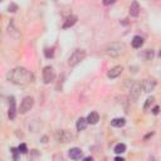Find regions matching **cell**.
<instances>
[{
	"mask_svg": "<svg viewBox=\"0 0 161 161\" xmlns=\"http://www.w3.org/2000/svg\"><path fill=\"white\" fill-rule=\"evenodd\" d=\"M8 78L11 83L14 84H20V86H24V84H28L30 82H33V74L24 67H16L14 68L9 74H8Z\"/></svg>",
	"mask_w": 161,
	"mask_h": 161,
	"instance_id": "cell-1",
	"label": "cell"
},
{
	"mask_svg": "<svg viewBox=\"0 0 161 161\" xmlns=\"http://www.w3.org/2000/svg\"><path fill=\"white\" fill-rule=\"evenodd\" d=\"M125 49H126V47L123 43H118V42L111 43L106 47V54L109 57H118V55L123 54Z\"/></svg>",
	"mask_w": 161,
	"mask_h": 161,
	"instance_id": "cell-2",
	"label": "cell"
},
{
	"mask_svg": "<svg viewBox=\"0 0 161 161\" xmlns=\"http://www.w3.org/2000/svg\"><path fill=\"white\" fill-rule=\"evenodd\" d=\"M86 58V50H83V49H75L70 55H69V58H68V64L70 65V67H74V65H77L80 60H83Z\"/></svg>",
	"mask_w": 161,
	"mask_h": 161,
	"instance_id": "cell-3",
	"label": "cell"
},
{
	"mask_svg": "<svg viewBox=\"0 0 161 161\" xmlns=\"http://www.w3.org/2000/svg\"><path fill=\"white\" fill-rule=\"evenodd\" d=\"M33 104H34V99H33V97H30V96L24 97V98H23V101H21V103H20L19 112H20L21 114L26 113L28 111H30V109H31Z\"/></svg>",
	"mask_w": 161,
	"mask_h": 161,
	"instance_id": "cell-4",
	"label": "cell"
},
{
	"mask_svg": "<svg viewBox=\"0 0 161 161\" xmlns=\"http://www.w3.org/2000/svg\"><path fill=\"white\" fill-rule=\"evenodd\" d=\"M54 77H55V73H54L53 67H50V65L44 67V69H43V80H44V83L48 84V83L53 82Z\"/></svg>",
	"mask_w": 161,
	"mask_h": 161,
	"instance_id": "cell-5",
	"label": "cell"
},
{
	"mask_svg": "<svg viewBox=\"0 0 161 161\" xmlns=\"http://www.w3.org/2000/svg\"><path fill=\"white\" fill-rule=\"evenodd\" d=\"M55 138L58 142H62V143H65V142H69L72 140V135L67 131V130H60L55 133Z\"/></svg>",
	"mask_w": 161,
	"mask_h": 161,
	"instance_id": "cell-6",
	"label": "cell"
},
{
	"mask_svg": "<svg viewBox=\"0 0 161 161\" xmlns=\"http://www.w3.org/2000/svg\"><path fill=\"white\" fill-rule=\"evenodd\" d=\"M141 87H142V89H143V92H146V93H148V92H151V91H153L155 89V87H156V80L155 79H150V78H147V79H145L142 83H141Z\"/></svg>",
	"mask_w": 161,
	"mask_h": 161,
	"instance_id": "cell-7",
	"label": "cell"
},
{
	"mask_svg": "<svg viewBox=\"0 0 161 161\" xmlns=\"http://www.w3.org/2000/svg\"><path fill=\"white\" fill-rule=\"evenodd\" d=\"M141 84L140 83H135L132 87H131V91H130V99H132V101H135V99H137L138 98V96H140V93H141Z\"/></svg>",
	"mask_w": 161,
	"mask_h": 161,
	"instance_id": "cell-8",
	"label": "cell"
},
{
	"mask_svg": "<svg viewBox=\"0 0 161 161\" xmlns=\"http://www.w3.org/2000/svg\"><path fill=\"white\" fill-rule=\"evenodd\" d=\"M122 70H123L122 65H116V67H113L112 69H109V70H108L107 77H108V78H111V79L117 78V77H118V75L122 73Z\"/></svg>",
	"mask_w": 161,
	"mask_h": 161,
	"instance_id": "cell-9",
	"label": "cell"
},
{
	"mask_svg": "<svg viewBox=\"0 0 161 161\" xmlns=\"http://www.w3.org/2000/svg\"><path fill=\"white\" fill-rule=\"evenodd\" d=\"M16 114V108H15V98L11 96L9 97V118H14Z\"/></svg>",
	"mask_w": 161,
	"mask_h": 161,
	"instance_id": "cell-10",
	"label": "cell"
},
{
	"mask_svg": "<svg viewBox=\"0 0 161 161\" xmlns=\"http://www.w3.org/2000/svg\"><path fill=\"white\" fill-rule=\"evenodd\" d=\"M68 155H69V157H70L72 160H79V158L82 157L83 152H82V150H80V148H78V147H73V148H70V150H69Z\"/></svg>",
	"mask_w": 161,
	"mask_h": 161,
	"instance_id": "cell-11",
	"label": "cell"
},
{
	"mask_svg": "<svg viewBox=\"0 0 161 161\" xmlns=\"http://www.w3.org/2000/svg\"><path fill=\"white\" fill-rule=\"evenodd\" d=\"M140 14V5L137 1H133L130 6V15L131 16H138Z\"/></svg>",
	"mask_w": 161,
	"mask_h": 161,
	"instance_id": "cell-12",
	"label": "cell"
},
{
	"mask_svg": "<svg viewBox=\"0 0 161 161\" xmlns=\"http://www.w3.org/2000/svg\"><path fill=\"white\" fill-rule=\"evenodd\" d=\"M98 121H99V116H98V113L94 112V111L91 112V113L88 114V117H87V122L91 123V125H96Z\"/></svg>",
	"mask_w": 161,
	"mask_h": 161,
	"instance_id": "cell-13",
	"label": "cell"
},
{
	"mask_svg": "<svg viewBox=\"0 0 161 161\" xmlns=\"http://www.w3.org/2000/svg\"><path fill=\"white\" fill-rule=\"evenodd\" d=\"M77 23V16H74V15H72V16H68L67 19H65V21H64V24H63V29H67V28H69V26H72V25H74Z\"/></svg>",
	"mask_w": 161,
	"mask_h": 161,
	"instance_id": "cell-14",
	"label": "cell"
},
{
	"mask_svg": "<svg viewBox=\"0 0 161 161\" xmlns=\"http://www.w3.org/2000/svg\"><path fill=\"white\" fill-rule=\"evenodd\" d=\"M87 123H88V122H87V118L79 117V118H78V121H77V125H75L77 131H83V130H86Z\"/></svg>",
	"mask_w": 161,
	"mask_h": 161,
	"instance_id": "cell-15",
	"label": "cell"
},
{
	"mask_svg": "<svg viewBox=\"0 0 161 161\" xmlns=\"http://www.w3.org/2000/svg\"><path fill=\"white\" fill-rule=\"evenodd\" d=\"M142 45H143V38L140 36V35L133 36V39H132V47L133 48H141Z\"/></svg>",
	"mask_w": 161,
	"mask_h": 161,
	"instance_id": "cell-16",
	"label": "cell"
},
{
	"mask_svg": "<svg viewBox=\"0 0 161 161\" xmlns=\"http://www.w3.org/2000/svg\"><path fill=\"white\" fill-rule=\"evenodd\" d=\"M125 123H126V119L125 118H113L111 121V125L113 127H123Z\"/></svg>",
	"mask_w": 161,
	"mask_h": 161,
	"instance_id": "cell-17",
	"label": "cell"
},
{
	"mask_svg": "<svg viewBox=\"0 0 161 161\" xmlns=\"http://www.w3.org/2000/svg\"><path fill=\"white\" fill-rule=\"evenodd\" d=\"M116 153H123L126 151V145L125 143H117L114 146V150H113Z\"/></svg>",
	"mask_w": 161,
	"mask_h": 161,
	"instance_id": "cell-18",
	"label": "cell"
},
{
	"mask_svg": "<svg viewBox=\"0 0 161 161\" xmlns=\"http://www.w3.org/2000/svg\"><path fill=\"white\" fill-rule=\"evenodd\" d=\"M153 102H155V97H152V96H151V97H148V98L146 99L145 104H143V109H145V111H147V109L152 106V103H153Z\"/></svg>",
	"mask_w": 161,
	"mask_h": 161,
	"instance_id": "cell-19",
	"label": "cell"
},
{
	"mask_svg": "<svg viewBox=\"0 0 161 161\" xmlns=\"http://www.w3.org/2000/svg\"><path fill=\"white\" fill-rule=\"evenodd\" d=\"M145 58H146V60H151V59L153 58V52L150 50V49H147V50H146V57H145Z\"/></svg>",
	"mask_w": 161,
	"mask_h": 161,
	"instance_id": "cell-20",
	"label": "cell"
},
{
	"mask_svg": "<svg viewBox=\"0 0 161 161\" xmlns=\"http://www.w3.org/2000/svg\"><path fill=\"white\" fill-rule=\"evenodd\" d=\"M44 54H45L47 58H52L54 55V52H53V49H45L44 50Z\"/></svg>",
	"mask_w": 161,
	"mask_h": 161,
	"instance_id": "cell-21",
	"label": "cell"
},
{
	"mask_svg": "<svg viewBox=\"0 0 161 161\" xmlns=\"http://www.w3.org/2000/svg\"><path fill=\"white\" fill-rule=\"evenodd\" d=\"M19 151L21 152V153H26L28 152V148H26V145L25 143H21V145H19Z\"/></svg>",
	"mask_w": 161,
	"mask_h": 161,
	"instance_id": "cell-22",
	"label": "cell"
},
{
	"mask_svg": "<svg viewBox=\"0 0 161 161\" xmlns=\"http://www.w3.org/2000/svg\"><path fill=\"white\" fill-rule=\"evenodd\" d=\"M11 152H13V156H14V158L16 160L18 158V153H20V151H19V148H11Z\"/></svg>",
	"mask_w": 161,
	"mask_h": 161,
	"instance_id": "cell-23",
	"label": "cell"
},
{
	"mask_svg": "<svg viewBox=\"0 0 161 161\" xmlns=\"http://www.w3.org/2000/svg\"><path fill=\"white\" fill-rule=\"evenodd\" d=\"M102 1H103L104 5H111V4H113L116 0H102Z\"/></svg>",
	"mask_w": 161,
	"mask_h": 161,
	"instance_id": "cell-24",
	"label": "cell"
},
{
	"mask_svg": "<svg viewBox=\"0 0 161 161\" xmlns=\"http://www.w3.org/2000/svg\"><path fill=\"white\" fill-rule=\"evenodd\" d=\"M8 9H9V11H15V10H16V5L11 4V5H10V6L8 8Z\"/></svg>",
	"mask_w": 161,
	"mask_h": 161,
	"instance_id": "cell-25",
	"label": "cell"
},
{
	"mask_svg": "<svg viewBox=\"0 0 161 161\" xmlns=\"http://www.w3.org/2000/svg\"><path fill=\"white\" fill-rule=\"evenodd\" d=\"M158 111H160V107H158V106H156V107H153L152 113H153V114H157V113H158Z\"/></svg>",
	"mask_w": 161,
	"mask_h": 161,
	"instance_id": "cell-26",
	"label": "cell"
},
{
	"mask_svg": "<svg viewBox=\"0 0 161 161\" xmlns=\"http://www.w3.org/2000/svg\"><path fill=\"white\" fill-rule=\"evenodd\" d=\"M84 160H86V161H89V160L92 161L93 158H92V156H88V157H84Z\"/></svg>",
	"mask_w": 161,
	"mask_h": 161,
	"instance_id": "cell-27",
	"label": "cell"
},
{
	"mask_svg": "<svg viewBox=\"0 0 161 161\" xmlns=\"http://www.w3.org/2000/svg\"><path fill=\"white\" fill-rule=\"evenodd\" d=\"M116 161H123V157H116Z\"/></svg>",
	"mask_w": 161,
	"mask_h": 161,
	"instance_id": "cell-28",
	"label": "cell"
},
{
	"mask_svg": "<svg viewBox=\"0 0 161 161\" xmlns=\"http://www.w3.org/2000/svg\"><path fill=\"white\" fill-rule=\"evenodd\" d=\"M158 57L161 58V49H160V52H158Z\"/></svg>",
	"mask_w": 161,
	"mask_h": 161,
	"instance_id": "cell-29",
	"label": "cell"
}]
</instances>
